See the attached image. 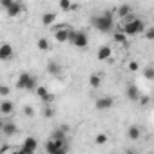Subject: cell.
<instances>
[{
    "mask_svg": "<svg viewBox=\"0 0 154 154\" xmlns=\"http://www.w3.org/2000/svg\"><path fill=\"white\" fill-rule=\"evenodd\" d=\"M93 26H94L96 31H100V33H111L112 27H114L112 13H111V11H103L102 15L94 17V18H93Z\"/></svg>",
    "mask_w": 154,
    "mask_h": 154,
    "instance_id": "6da1fadb",
    "label": "cell"
},
{
    "mask_svg": "<svg viewBox=\"0 0 154 154\" xmlns=\"http://www.w3.org/2000/svg\"><path fill=\"white\" fill-rule=\"evenodd\" d=\"M145 31V22L140 20V18H131V20H125L123 27H122V33L125 36H136V35H141Z\"/></svg>",
    "mask_w": 154,
    "mask_h": 154,
    "instance_id": "7a4b0ae2",
    "label": "cell"
},
{
    "mask_svg": "<svg viewBox=\"0 0 154 154\" xmlns=\"http://www.w3.org/2000/svg\"><path fill=\"white\" fill-rule=\"evenodd\" d=\"M38 85V80L31 72H20L18 78H17V87L18 89H24V91H35Z\"/></svg>",
    "mask_w": 154,
    "mask_h": 154,
    "instance_id": "3957f363",
    "label": "cell"
},
{
    "mask_svg": "<svg viewBox=\"0 0 154 154\" xmlns=\"http://www.w3.org/2000/svg\"><path fill=\"white\" fill-rule=\"evenodd\" d=\"M44 149H45L47 154H63L69 149V145H67V140H53V138H49L45 141Z\"/></svg>",
    "mask_w": 154,
    "mask_h": 154,
    "instance_id": "277c9868",
    "label": "cell"
},
{
    "mask_svg": "<svg viewBox=\"0 0 154 154\" xmlns=\"http://www.w3.org/2000/svg\"><path fill=\"white\" fill-rule=\"evenodd\" d=\"M69 42L74 45V47H78V49H85L87 44H89V38L84 31H71V36H69Z\"/></svg>",
    "mask_w": 154,
    "mask_h": 154,
    "instance_id": "5b68a950",
    "label": "cell"
},
{
    "mask_svg": "<svg viewBox=\"0 0 154 154\" xmlns=\"http://www.w3.org/2000/svg\"><path fill=\"white\" fill-rule=\"evenodd\" d=\"M112 107H114V98H111V96H100V98L94 102V109L100 111V112L111 111Z\"/></svg>",
    "mask_w": 154,
    "mask_h": 154,
    "instance_id": "8992f818",
    "label": "cell"
},
{
    "mask_svg": "<svg viewBox=\"0 0 154 154\" xmlns=\"http://www.w3.org/2000/svg\"><path fill=\"white\" fill-rule=\"evenodd\" d=\"M36 149H38V140L35 136H27L20 147V152L22 154H33V152H36Z\"/></svg>",
    "mask_w": 154,
    "mask_h": 154,
    "instance_id": "52a82bcc",
    "label": "cell"
},
{
    "mask_svg": "<svg viewBox=\"0 0 154 154\" xmlns=\"http://www.w3.org/2000/svg\"><path fill=\"white\" fill-rule=\"evenodd\" d=\"M35 91H36L38 98H40L44 103H53V102H54V94H51L44 85H36V89H35Z\"/></svg>",
    "mask_w": 154,
    "mask_h": 154,
    "instance_id": "ba28073f",
    "label": "cell"
},
{
    "mask_svg": "<svg viewBox=\"0 0 154 154\" xmlns=\"http://www.w3.org/2000/svg\"><path fill=\"white\" fill-rule=\"evenodd\" d=\"M71 31H72V29H69V27H60V29H56V31H54V40H56V42H60V44L69 42Z\"/></svg>",
    "mask_w": 154,
    "mask_h": 154,
    "instance_id": "9c48e42d",
    "label": "cell"
},
{
    "mask_svg": "<svg viewBox=\"0 0 154 154\" xmlns=\"http://www.w3.org/2000/svg\"><path fill=\"white\" fill-rule=\"evenodd\" d=\"M0 132H4V136H8V138H13V136L18 132V127H17L15 122H4L2 131H0Z\"/></svg>",
    "mask_w": 154,
    "mask_h": 154,
    "instance_id": "30bf717a",
    "label": "cell"
},
{
    "mask_svg": "<svg viewBox=\"0 0 154 154\" xmlns=\"http://www.w3.org/2000/svg\"><path fill=\"white\" fill-rule=\"evenodd\" d=\"M24 9H26V8H24V4H20V2H17V0H15V2H13V4H11L6 11H8V17L15 18V17H18Z\"/></svg>",
    "mask_w": 154,
    "mask_h": 154,
    "instance_id": "8fae6325",
    "label": "cell"
},
{
    "mask_svg": "<svg viewBox=\"0 0 154 154\" xmlns=\"http://www.w3.org/2000/svg\"><path fill=\"white\" fill-rule=\"evenodd\" d=\"M11 56H13V45L11 44H2L0 45V60L8 62Z\"/></svg>",
    "mask_w": 154,
    "mask_h": 154,
    "instance_id": "7c38bea8",
    "label": "cell"
},
{
    "mask_svg": "<svg viewBox=\"0 0 154 154\" xmlns=\"http://www.w3.org/2000/svg\"><path fill=\"white\" fill-rule=\"evenodd\" d=\"M0 112H2L4 116H9L15 112V103L11 100H4V102H0Z\"/></svg>",
    "mask_w": 154,
    "mask_h": 154,
    "instance_id": "4fadbf2b",
    "label": "cell"
},
{
    "mask_svg": "<svg viewBox=\"0 0 154 154\" xmlns=\"http://www.w3.org/2000/svg\"><path fill=\"white\" fill-rule=\"evenodd\" d=\"M140 89L136 87V85H129L127 89H125V96L131 100V102H138V98H140Z\"/></svg>",
    "mask_w": 154,
    "mask_h": 154,
    "instance_id": "5bb4252c",
    "label": "cell"
},
{
    "mask_svg": "<svg viewBox=\"0 0 154 154\" xmlns=\"http://www.w3.org/2000/svg\"><path fill=\"white\" fill-rule=\"evenodd\" d=\"M127 136H129V140H140L141 138V129H140V125H136V123H132L131 127H129V131H127Z\"/></svg>",
    "mask_w": 154,
    "mask_h": 154,
    "instance_id": "9a60e30c",
    "label": "cell"
},
{
    "mask_svg": "<svg viewBox=\"0 0 154 154\" xmlns=\"http://www.w3.org/2000/svg\"><path fill=\"white\" fill-rule=\"evenodd\" d=\"M54 22H56V13H53V11L44 13V17H42V24H44L45 27H51Z\"/></svg>",
    "mask_w": 154,
    "mask_h": 154,
    "instance_id": "2e32d148",
    "label": "cell"
},
{
    "mask_svg": "<svg viewBox=\"0 0 154 154\" xmlns=\"http://www.w3.org/2000/svg\"><path fill=\"white\" fill-rule=\"evenodd\" d=\"M96 56H98L100 62L109 60V58H111V47H109V45H102V47L98 49V54H96Z\"/></svg>",
    "mask_w": 154,
    "mask_h": 154,
    "instance_id": "e0dca14e",
    "label": "cell"
},
{
    "mask_svg": "<svg viewBox=\"0 0 154 154\" xmlns=\"http://www.w3.org/2000/svg\"><path fill=\"white\" fill-rule=\"evenodd\" d=\"M47 72H49L51 76H60V74H62V67H60L56 62H49V63H47Z\"/></svg>",
    "mask_w": 154,
    "mask_h": 154,
    "instance_id": "ac0fdd59",
    "label": "cell"
},
{
    "mask_svg": "<svg viewBox=\"0 0 154 154\" xmlns=\"http://www.w3.org/2000/svg\"><path fill=\"white\" fill-rule=\"evenodd\" d=\"M89 85H91L93 89H98V87L102 85V76L96 74V72H93V74L89 76Z\"/></svg>",
    "mask_w": 154,
    "mask_h": 154,
    "instance_id": "d6986e66",
    "label": "cell"
},
{
    "mask_svg": "<svg viewBox=\"0 0 154 154\" xmlns=\"http://www.w3.org/2000/svg\"><path fill=\"white\" fill-rule=\"evenodd\" d=\"M131 11H132V9H131V6H129V4H123V6H120V8H118V15H120L122 18L129 17V15H131Z\"/></svg>",
    "mask_w": 154,
    "mask_h": 154,
    "instance_id": "ffe728a7",
    "label": "cell"
},
{
    "mask_svg": "<svg viewBox=\"0 0 154 154\" xmlns=\"http://www.w3.org/2000/svg\"><path fill=\"white\" fill-rule=\"evenodd\" d=\"M58 6H60V9H62V11H72V8H74L71 0H60Z\"/></svg>",
    "mask_w": 154,
    "mask_h": 154,
    "instance_id": "44dd1931",
    "label": "cell"
},
{
    "mask_svg": "<svg viewBox=\"0 0 154 154\" xmlns=\"http://www.w3.org/2000/svg\"><path fill=\"white\" fill-rule=\"evenodd\" d=\"M54 109H53V103H45V107H44V116L45 118H54Z\"/></svg>",
    "mask_w": 154,
    "mask_h": 154,
    "instance_id": "7402d4cb",
    "label": "cell"
},
{
    "mask_svg": "<svg viewBox=\"0 0 154 154\" xmlns=\"http://www.w3.org/2000/svg\"><path fill=\"white\" fill-rule=\"evenodd\" d=\"M36 47H38L40 51H47V49H49V42H47V38H38V40H36Z\"/></svg>",
    "mask_w": 154,
    "mask_h": 154,
    "instance_id": "603a6c76",
    "label": "cell"
},
{
    "mask_svg": "<svg viewBox=\"0 0 154 154\" xmlns=\"http://www.w3.org/2000/svg\"><path fill=\"white\" fill-rule=\"evenodd\" d=\"M143 76H145L147 80H154V67L152 65H147L143 69Z\"/></svg>",
    "mask_w": 154,
    "mask_h": 154,
    "instance_id": "cb8c5ba5",
    "label": "cell"
},
{
    "mask_svg": "<svg viewBox=\"0 0 154 154\" xmlns=\"http://www.w3.org/2000/svg\"><path fill=\"white\" fill-rule=\"evenodd\" d=\"M107 140H109V136H107V134H103V132H100V134H96V136H94L96 145H103V143H107Z\"/></svg>",
    "mask_w": 154,
    "mask_h": 154,
    "instance_id": "d4e9b609",
    "label": "cell"
},
{
    "mask_svg": "<svg viewBox=\"0 0 154 154\" xmlns=\"http://www.w3.org/2000/svg\"><path fill=\"white\" fill-rule=\"evenodd\" d=\"M112 38H114V42H118V44H127V36H125L122 31H120V33H114Z\"/></svg>",
    "mask_w": 154,
    "mask_h": 154,
    "instance_id": "484cf974",
    "label": "cell"
},
{
    "mask_svg": "<svg viewBox=\"0 0 154 154\" xmlns=\"http://www.w3.org/2000/svg\"><path fill=\"white\" fill-rule=\"evenodd\" d=\"M9 94H11V89H9V85L0 84V96H9Z\"/></svg>",
    "mask_w": 154,
    "mask_h": 154,
    "instance_id": "4316f807",
    "label": "cell"
},
{
    "mask_svg": "<svg viewBox=\"0 0 154 154\" xmlns=\"http://www.w3.org/2000/svg\"><path fill=\"white\" fill-rule=\"evenodd\" d=\"M145 38H147L149 42H152V40H154V29H152V27H149V29L145 31Z\"/></svg>",
    "mask_w": 154,
    "mask_h": 154,
    "instance_id": "83f0119b",
    "label": "cell"
},
{
    "mask_svg": "<svg viewBox=\"0 0 154 154\" xmlns=\"http://www.w3.org/2000/svg\"><path fill=\"white\" fill-rule=\"evenodd\" d=\"M24 114L31 118V116H35V109H33L31 105H26V107H24Z\"/></svg>",
    "mask_w": 154,
    "mask_h": 154,
    "instance_id": "f1b7e54d",
    "label": "cell"
},
{
    "mask_svg": "<svg viewBox=\"0 0 154 154\" xmlns=\"http://www.w3.org/2000/svg\"><path fill=\"white\" fill-rule=\"evenodd\" d=\"M140 69V65H138V62H131L129 63V71H132V72H136Z\"/></svg>",
    "mask_w": 154,
    "mask_h": 154,
    "instance_id": "f546056e",
    "label": "cell"
},
{
    "mask_svg": "<svg viewBox=\"0 0 154 154\" xmlns=\"http://www.w3.org/2000/svg\"><path fill=\"white\" fill-rule=\"evenodd\" d=\"M13 2H15V0H0V4H2V8H4V9H8Z\"/></svg>",
    "mask_w": 154,
    "mask_h": 154,
    "instance_id": "4dcf8cb0",
    "label": "cell"
},
{
    "mask_svg": "<svg viewBox=\"0 0 154 154\" xmlns=\"http://www.w3.org/2000/svg\"><path fill=\"white\" fill-rule=\"evenodd\" d=\"M2 125H4V120H2V118H0V131H2Z\"/></svg>",
    "mask_w": 154,
    "mask_h": 154,
    "instance_id": "1f68e13d",
    "label": "cell"
}]
</instances>
